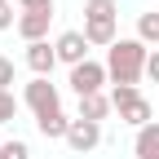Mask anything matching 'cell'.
Returning a JSON list of instances; mask_svg holds the SVG:
<instances>
[{
  "label": "cell",
  "instance_id": "cell-2",
  "mask_svg": "<svg viewBox=\"0 0 159 159\" xmlns=\"http://www.w3.org/2000/svg\"><path fill=\"white\" fill-rule=\"evenodd\" d=\"M115 22H119V5L115 0H84V40L93 49H111L119 40Z\"/></svg>",
  "mask_w": 159,
  "mask_h": 159
},
{
  "label": "cell",
  "instance_id": "cell-4",
  "mask_svg": "<svg viewBox=\"0 0 159 159\" xmlns=\"http://www.w3.org/2000/svg\"><path fill=\"white\" fill-rule=\"evenodd\" d=\"M106 62H80V66H71V89H75V97H93V93H102V84H106Z\"/></svg>",
  "mask_w": 159,
  "mask_h": 159
},
{
  "label": "cell",
  "instance_id": "cell-9",
  "mask_svg": "<svg viewBox=\"0 0 159 159\" xmlns=\"http://www.w3.org/2000/svg\"><path fill=\"white\" fill-rule=\"evenodd\" d=\"M49 22H53V13H18V35L27 44H40L49 35Z\"/></svg>",
  "mask_w": 159,
  "mask_h": 159
},
{
  "label": "cell",
  "instance_id": "cell-6",
  "mask_svg": "<svg viewBox=\"0 0 159 159\" xmlns=\"http://www.w3.org/2000/svg\"><path fill=\"white\" fill-rule=\"evenodd\" d=\"M53 49H57V62H66V66H80V62H89V40H84V31H62L53 40Z\"/></svg>",
  "mask_w": 159,
  "mask_h": 159
},
{
  "label": "cell",
  "instance_id": "cell-18",
  "mask_svg": "<svg viewBox=\"0 0 159 159\" xmlns=\"http://www.w3.org/2000/svg\"><path fill=\"white\" fill-rule=\"evenodd\" d=\"M9 27H18V18H13V5H9V0H0V31H9Z\"/></svg>",
  "mask_w": 159,
  "mask_h": 159
},
{
  "label": "cell",
  "instance_id": "cell-1",
  "mask_svg": "<svg viewBox=\"0 0 159 159\" xmlns=\"http://www.w3.org/2000/svg\"><path fill=\"white\" fill-rule=\"evenodd\" d=\"M146 62H150V49L142 44V40H124L119 35L115 44L106 49V75L115 89H137V80L146 75Z\"/></svg>",
  "mask_w": 159,
  "mask_h": 159
},
{
  "label": "cell",
  "instance_id": "cell-19",
  "mask_svg": "<svg viewBox=\"0 0 159 159\" xmlns=\"http://www.w3.org/2000/svg\"><path fill=\"white\" fill-rule=\"evenodd\" d=\"M146 75L159 84V49H150V62H146Z\"/></svg>",
  "mask_w": 159,
  "mask_h": 159
},
{
  "label": "cell",
  "instance_id": "cell-3",
  "mask_svg": "<svg viewBox=\"0 0 159 159\" xmlns=\"http://www.w3.org/2000/svg\"><path fill=\"white\" fill-rule=\"evenodd\" d=\"M111 106L119 111V119H124V124H133V128H146V124H155V111H150V102L137 89H111Z\"/></svg>",
  "mask_w": 159,
  "mask_h": 159
},
{
  "label": "cell",
  "instance_id": "cell-11",
  "mask_svg": "<svg viewBox=\"0 0 159 159\" xmlns=\"http://www.w3.org/2000/svg\"><path fill=\"white\" fill-rule=\"evenodd\" d=\"M35 128H40V137H62L66 142V133H71V119L62 115V111H49V115H35Z\"/></svg>",
  "mask_w": 159,
  "mask_h": 159
},
{
  "label": "cell",
  "instance_id": "cell-13",
  "mask_svg": "<svg viewBox=\"0 0 159 159\" xmlns=\"http://www.w3.org/2000/svg\"><path fill=\"white\" fill-rule=\"evenodd\" d=\"M137 40L159 49V13H142V18H137Z\"/></svg>",
  "mask_w": 159,
  "mask_h": 159
},
{
  "label": "cell",
  "instance_id": "cell-17",
  "mask_svg": "<svg viewBox=\"0 0 159 159\" xmlns=\"http://www.w3.org/2000/svg\"><path fill=\"white\" fill-rule=\"evenodd\" d=\"M13 84V57H0V93H9Z\"/></svg>",
  "mask_w": 159,
  "mask_h": 159
},
{
  "label": "cell",
  "instance_id": "cell-10",
  "mask_svg": "<svg viewBox=\"0 0 159 159\" xmlns=\"http://www.w3.org/2000/svg\"><path fill=\"white\" fill-rule=\"evenodd\" d=\"M111 111H115L111 97H106V93H93V97H80V115H75V119H93V124H102Z\"/></svg>",
  "mask_w": 159,
  "mask_h": 159
},
{
  "label": "cell",
  "instance_id": "cell-15",
  "mask_svg": "<svg viewBox=\"0 0 159 159\" xmlns=\"http://www.w3.org/2000/svg\"><path fill=\"white\" fill-rule=\"evenodd\" d=\"M13 115H18V97L13 93H0V124H9Z\"/></svg>",
  "mask_w": 159,
  "mask_h": 159
},
{
  "label": "cell",
  "instance_id": "cell-5",
  "mask_svg": "<svg viewBox=\"0 0 159 159\" xmlns=\"http://www.w3.org/2000/svg\"><path fill=\"white\" fill-rule=\"evenodd\" d=\"M22 102L35 111V115H49V111H62V97H57V84H49V80H31L27 93H22Z\"/></svg>",
  "mask_w": 159,
  "mask_h": 159
},
{
  "label": "cell",
  "instance_id": "cell-7",
  "mask_svg": "<svg viewBox=\"0 0 159 159\" xmlns=\"http://www.w3.org/2000/svg\"><path fill=\"white\" fill-rule=\"evenodd\" d=\"M66 146L75 155H89L102 146V124H93V119H71V133H66Z\"/></svg>",
  "mask_w": 159,
  "mask_h": 159
},
{
  "label": "cell",
  "instance_id": "cell-12",
  "mask_svg": "<svg viewBox=\"0 0 159 159\" xmlns=\"http://www.w3.org/2000/svg\"><path fill=\"white\" fill-rule=\"evenodd\" d=\"M133 150H137V159H159V124L137 128V137H133Z\"/></svg>",
  "mask_w": 159,
  "mask_h": 159
},
{
  "label": "cell",
  "instance_id": "cell-8",
  "mask_svg": "<svg viewBox=\"0 0 159 159\" xmlns=\"http://www.w3.org/2000/svg\"><path fill=\"white\" fill-rule=\"evenodd\" d=\"M27 66L40 75V80H49L53 66H57V49L49 44V40H40V44H27Z\"/></svg>",
  "mask_w": 159,
  "mask_h": 159
},
{
  "label": "cell",
  "instance_id": "cell-16",
  "mask_svg": "<svg viewBox=\"0 0 159 159\" xmlns=\"http://www.w3.org/2000/svg\"><path fill=\"white\" fill-rule=\"evenodd\" d=\"M18 5H22V13H53L57 0H18Z\"/></svg>",
  "mask_w": 159,
  "mask_h": 159
},
{
  "label": "cell",
  "instance_id": "cell-14",
  "mask_svg": "<svg viewBox=\"0 0 159 159\" xmlns=\"http://www.w3.org/2000/svg\"><path fill=\"white\" fill-rule=\"evenodd\" d=\"M0 159H31V150H27V142H18V137H13V142L0 146Z\"/></svg>",
  "mask_w": 159,
  "mask_h": 159
}]
</instances>
